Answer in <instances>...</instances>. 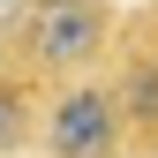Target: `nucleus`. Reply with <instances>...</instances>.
I'll return each instance as SVG.
<instances>
[{
  "label": "nucleus",
  "instance_id": "1",
  "mask_svg": "<svg viewBox=\"0 0 158 158\" xmlns=\"http://www.w3.org/2000/svg\"><path fill=\"white\" fill-rule=\"evenodd\" d=\"M113 38H121V0H15L0 15V75L53 90L68 75L106 68Z\"/></svg>",
  "mask_w": 158,
  "mask_h": 158
},
{
  "label": "nucleus",
  "instance_id": "2",
  "mask_svg": "<svg viewBox=\"0 0 158 158\" xmlns=\"http://www.w3.org/2000/svg\"><path fill=\"white\" fill-rule=\"evenodd\" d=\"M30 158H135L106 68L68 75V83H53L38 98V143H30Z\"/></svg>",
  "mask_w": 158,
  "mask_h": 158
},
{
  "label": "nucleus",
  "instance_id": "3",
  "mask_svg": "<svg viewBox=\"0 0 158 158\" xmlns=\"http://www.w3.org/2000/svg\"><path fill=\"white\" fill-rule=\"evenodd\" d=\"M106 75H113V98H121V121H128V151L158 158V15L121 23Z\"/></svg>",
  "mask_w": 158,
  "mask_h": 158
},
{
  "label": "nucleus",
  "instance_id": "4",
  "mask_svg": "<svg viewBox=\"0 0 158 158\" xmlns=\"http://www.w3.org/2000/svg\"><path fill=\"white\" fill-rule=\"evenodd\" d=\"M38 98L45 90H30L23 75H0V158H30V143H38Z\"/></svg>",
  "mask_w": 158,
  "mask_h": 158
}]
</instances>
